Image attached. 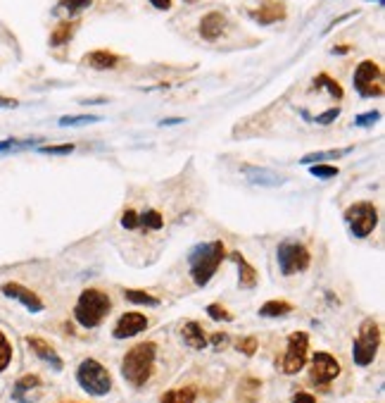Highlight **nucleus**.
Masks as SVG:
<instances>
[{
    "mask_svg": "<svg viewBox=\"0 0 385 403\" xmlns=\"http://www.w3.org/2000/svg\"><path fill=\"white\" fill-rule=\"evenodd\" d=\"M381 339H383L381 324L373 318L364 320V322L359 324L355 344H352V360H355V365H359V368H368V365L376 360V353H378V349H381Z\"/></svg>",
    "mask_w": 385,
    "mask_h": 403,
    "instance_id": "obj_4",
    "label": "nucleus"
},
{
    "mask_svg": "<svg viewBox=\"0 0 385 403\" xmlns=\"http://www.w3.org/2000/svg\"><path fill=\"white\" fill-rule=\"evenodd\" d=\"M100 120H102L100 115H67L60 117V124L62 127H76V124H96Z\"/></svg>",
    "mask_w": 385,
    "mask_h": 403,
    "instance_id": "obj_30",
    "label": "nucleus"
},
{
    "mask_svg": "<svg viewBox=\"0 0 385 403\" xmlns=\"http://www.w3.org/2000/svg\"><path fill=\"white\" fill-rule=\"evenodd\" d=\"M17 105H19V101H14V98L0 96V107H17Z\"/></svg>",
    "mask_w": 385,
    "mask_h": 403,
    "instance_id": "obj_41",
    "label": "nucleus"
},
{
    "mask_svg": "<svg viewBox=\"0 0 385 403\" xmlns=\"http://www.w3.org/2000/svg\"><path fill=\"white\" fill-rule=\"evenodd\" d=\"M124 298L136 303V306H153V308L160 306L157 296H153V293H148V291H138V289H126V291H124Z\"/></svg>",
    "mask_w": 385,
    "mask_h": 403,
    "instance_id": "obj_25",
    "label": "nucleus"
},
{
    "mask_svg": "<svg viewBox=\"0 0 385 403\" xmlns=\"http://www.w3.org/2000/svg\"><path fill=\"white\" fill-rule=\"evenodd\" d=\"M41 386H43V382H41L38 375H24L22 380H17V384H14L12 399L17 403H34V399H31L29 394L38 391Z\"/></svg>",
    "mask_w": 385,
    "mask_h": 403,
    "instance_id": "obj_18",
    "label": "nucleus"
},
{
    "mask_svg": "<svg viewBox=\"0 0 385 403\" xmlns=\"http://www.w3.org/2000/svg\"><path fill=\"white\" fill-rule=\"evenodd\" d=\"M276 260H278V267L285 277H293L311 265V253L300 241H280L276 248Z\"/></svg>",
    "mask_w": 385,
    "mask_h": 403,
    "instance_id": "obj_7",
    "label": "nucleus"
},
{
    "mask_svg": "<svg viewBox=\"0 0 385 403\" xmlns=\"http://www.w3.org/2000/svg\"><path fill=\"white\" fill-rule=\"evenodd\" d=\"M184 117H169V120H162V127H169V124H181Z\"/></svg>",
    "mask_w": 385,
    "mask_h": 403,
    "instance_id": "obj_43",
    "label": "nucleus"
},
{
    "mask_svg": "<svg viewBox=\"0 0 385 403\" xmlns=\"http://www.w3.org/2000/svg\"><path fill=\"white\" fill-rule=\"evenodd\" d=\"M155 358H157V344L155 341H140L131 346L122 360V375L131 386H145L155 372Z\"/></svg>",
    "mask_w": 385,
    "mask_h": 403,
    "instance_id": "obj_1",
    "label": "nucleus"
},
{
    "mask_svg": "<svg viewBox=\"0 0 385 403\" xmlns=\"http://www.w3.org/2000/svg\"><path fill=\"white\" fill-rule=\"evenodd\" d=\"M311 89H326V93H329V96H333L336 98V101H342V96H345V91H342V86L338 84L336 79H331L329 74H324V72H321L319 76H316L314 81H311Z\"/></svg>",
    "mask_w": 385,
    "mask_h": 403,
    "instance_id": "obj_21",
    "label": "nucleus"
},
{
    "mask_svg": "<svg viewBox=\"0 0 385 403\" xmlns=\"http://www.w3.org/2000/svg\"><path fill=\"white\" fill-rule=\"evenodd\" d=\"M338 117H340V107H329L326 112H321V115H316V124H321V127H326V124L336 122Z\"/></svg>",
    "mask_w": 385,
    "mask_h": 403,
    "instance_id": "obj_36",
    "label": "nucleus"
},
{
    "mask_svg": "<svg viewBox=\"0 0 385 403\" xmlns=\"http://www.w3.org/2000/svg\"><path fill=\"white\" fill-rule=\"evenodd\" d=\"M223 258H226V246H223L221 239L210 241V244H197L192 248L188 253V267L195 287H207L210 284V279L217 275Z\"/></svg>",
    "mask_w": 385,
    "mask_h": 403,
    "instance_id": "obj_2",
    "label": "nucleus"
},
{
    "mask_svg": "<svg viewBox=\"0 0 385 403\" xmlns=\"http://www.w3.org/2000/svg\"><path fill=\"white\" fill-rule=\"evenodd\" d=\"M83 65H88L91 70H98V72H107V70H114V67L122 62L119 55H114L112 50H105V48H98V50H91L88 55H83Z\"/></svg>",
    "mask_w": 385,
    "mask_h": 403,
    "instance_id": "obj_16",
    "label": "nucleus"
},
{
    "mask_svg": "<svg viewBox=\"0 0 385 403\" xmlns=\"http://www.w3.org/2000/svg\"><path fill=\"white\" fill-rule=\"evenodd\" d=\"M10 363H12V344H10V339L0 332V372L8 370Z\"/></svg>",
    "mask_w": 385,
    "mask_h": 403,
    "instance_id": "obj_28",
    "label": "nucleus"
},
{
    "mask_svg": "<svg viewBox=\"0 0 385 403\" xmlns=\"http://www.w3.org/2000/svg\"><path fill=\"white\" fill-rule=\"evenodd\" d=\"M122 227L124 229H138L140 227V217L133 208H129V210H124L122 213Z\"/></svg>",
    "mask_w": 385,
    "mask_h": 403,
    "instance_id": "obj_34",
    "label": "nucleus"
},
{
    "mask_svg": "<svg viewBox=\"0 0 385 403\" xmlns=\"http://www.w3.org/2000/svg\"><path fill=\"white\" fill-rule=\"evenodd\" d=\"M27 344H29V349L34 351V355H38V358L43 360V363H48L53 370L60 372L62 368H65V363H62V358L57 355V351L43 337H36V334H31V337H27Z\"/></svg>",
    "mask_w": 385,
    "mask_h": 403,
    "instance_id": "obj_15",
    "label": "nucleus"
},
{
    "mask_svg": "<svg viewBox=\"0 0 385 403\" xmlns=\"http://www.w3.org/2000/svg\"><path fill=\"white\" fill-rule=\"evenodd\" d=\"M207 341H212V344L217 346V349H226L228 346V334H223V332H217V334H212Z\"/></svg>",
    "mask_w": 385,
    "mask_h": 403,
    "instance_id": "obj_38",
    "label": "nucleus"
},
{
    "mask_svg": "<svg viewBox=\"0 0 385 403\" xmlns=\"http://www.w3.org/2000/svg\"><path fill=\"white\" fill-rule=\"evenodd\" d=\"M342 220L355 239H366L378 227V208L368 200H357L342 213Z\"/></svg>",
    "mask_w": 385,
    "mask_h": 403,
    "instance_id": "obj_6",
    "label": "nucleus"
},
{
    "mask_svg": "<svg viewBox=\"0 0 385 403\" xmlns=\"http://www.w3.org/2000/svg\"><path fill=\"white\" fill-rule=\"evenodd\" d=\"M228 258H231V260L236 262V267H238V287H241V289H254V287H257L259 272L245 260V256H243V253H238V251H233Z\"/></svg>",
    "mask_w": 385,
    "mask_h": 403,
    "instance_id": "obj_17",
    "label": "nucleus"
},
{
    "mask_svg": "<svg viewBox=\"0 0 385 403\" xmlns=\"http://www.w3.org/2000/svg\"><path fill=\"white\" fill-rule=\"evenodd\" d=\"M307 351H309V334L307 332H293L288 337V349H285L280 370L285 375H298L307 365Z\"/></svg>",
    "mask_w": 385,
    "mask_h": 403,
    "instance_id": "obj_10",
    "label": "nucleus"
},
{
    "mask_svg": "<svg viewBox=\"0 0 385 403\" xmlns=\"http://www.w3.org/2000/svg\"><path fill=\"white\" fill-rule=\"evenodd\" d=\"M236 349L241 351L243 355H254V353H257V339H254V337H243V339H238Z\"/></svg>",
    "mask_w": 385,
    "mask_h": 403,
    "instance_id": "obj_35",
    "label": "nucleus"
},
{
    "mask_svg": "<svg viewBox=\"0 0 385 403\" xmlns=\"http://www.w3.org/2000/svg\"><path fill=\"white\" fill-rule=\"evenodd\" d=\"M181 337H184L186 344L190 346V349H195V351H202V349H207V334H205V329H202V324L200 322H186L184 324V329H181Z\"/></svg>",
    "mask_w": 385,
    "mask_h": 403,
    "instance_id": "obj_19",
    "label": "nucleus"
},
{
    "mask_svg": "<svg viewBox=\"0 0 385 403\" xmlns=\"http://www.w3.org/2000/svg\"><path fill=\"white\" fill-rule=\"evenodd\" d=\"M112 298L100 289H83L74 306V320L86 329H96L110 315Z\"/></svg>",
    "mask_w": 385,
    "mask_h": 403,
    "instance_id": "obj_3",
    "label": "nucleus"
},
{
    "mask_svg": "<svg viewBox=\"0 0 385 403\" xmlns=\"http://www.w3.org/2000/svg\"><path fill=\"white\" fill-rule=\"evenodd\" d=\"M81 103H88V105H96V103H105V98H91V101H81Z\"/></svg>",
    "mask_w": 385,
    "mask_h": 403,
    "instance_id": "obj_45",
    "label": "nucleus"
},
{
    "mask_svg": "<svg viewBox=\"0 0 385 403\" xmlns=\"http://www.w3.org/2000/svg\"><path fill=\"white\" fill-rule=\"evenodd\" d=\"M74 143H57V146H41L38 151L45 155H67V153H74Z\"/></svg>",
    "mask_w": 385,
    "mask_h": 403,
    "instance_id": "obj_33",
    "label": "nucleus"
},
{
    "mask_svg": "<svg viewBox=\"0 0 385 403\" xmlns=\"http://www.w3.org/2000/svg\"><path fill=\"white\" fill-rule=\"evenodd\" d=\"M352 148H333V151H316V153H307L302 155L300 163L302 165H316V163H326V160H338L342 155H347Z\"/></svg>",
    "mask_w": 385,
    "mask_h": 403,
    "instance_id": "obj_24",
    "label": "nucleus"
},
{
    "mask_svg": "<svg viewBox=\"0 0 385 403\" xmlns=\"http://www.w3.org/2000/svg\"><path fill=\"white\" fill-rule=\"evenodd\" d=\"M290 403H316V399L311 394H307V391H298Z\"/></svg>",
    "mask_w": 385,
    "mask_h": 403,
    "instance_id": "obj_39",
    "label": "nucleus"
},
{
    "mask_svg": "<svg viewBox=\"0 0 385 403\" xmlns=\"http://www.w3.org/2000/svg\"><path fill=\"white\" fill-rule=\"evenodd\" d=\"M138 217H140V227L143 229H150V231H157V229H162L164 227V217H162V213L160 210H145V213H138Z\"/></svg>",
    "mask_w": 385,
    "mask_h": 403,
    "instance_id": "obj_26",
    "label": "nucleus"
},
{
    "mask_svg": "<svg viewBox=\"0 0 385 403\" xmlns=\"http://www.w3.org/2000/svg\"><path fill=\"white\" fill-rule=\"evenodd\" d=\"M148 329V318L143 313H124L122 318L114 322L112 329V337L114 339H129V337H136V334L145 332Z\"/></svg>",
    "mask_w": 385,
    "mask_h": 403,
    "instance_id": "obj_12",
    "label": "nucleus"
},
{
    "mask_svg": "<svg viewBox=\"0 0 385 403\" xmlns=\"http://www.w3.org/2000/svg\"><path fill=\"white\" fill-rule=\"evenodd\" d=\"M226 31V14L221 10H212V12L202 14L200 24H197V34L202 41L212 43V41L221 39V34Z\"/></svg>",
    "mask_w": 385,
    "mask_h": 403,
    "instance_id": "obj_13",
    "label": "nucleus"
},
{
    "mask_svg": "<svg viewBox=\"0 0 385 403\" xmlns=\"http://www.w3.org/2000/svg\"><path fill=\"white\" fill-rule=\"evenodd\" d=\"M150 5H153L155 10H171V0H150Z\"/></svg>",
    "mask_w": 385,
    "mask_h": 403,
    "instance_id": "obj_40",
    "label": "nucleus"
},
{
    "mask_svg": "<svg viewBox=\"0 0 385 403\" xmlns=\"http://www.w3.org/2000/svg\"><path fill=\"white\" fill-rule=\"evenodd\" d=\"M350 45H333V50H331V53H336V55H347V53H350Z\"/></svg>",
    "mask_w": 385,
    "mask_h": 403,
    "instance_id": "obj_42",
    "label": "nucleus"
},
{
    "mask_svg": "<svg viewBox=\"0 0 385 403\" xmlns=\"http://www.w3.org/2000/svg\"><path fill=\"white\" fill-rule=\"evenodd\" d=\"M76 382L86 394L91 396H107L112 391V375L100 360L83 358L76 368Z\"/></svg>",
    "mask_w": 385,
    "mask_h": 403,
    "instance_id": "obj_5",
    "label": "nucleus"
},
{
    "mask_svg": "<svg viewBox=\"0 0 385 403\" xmlns=\"http://www.w3.org/2000/svg\"><path fill=\"white\" fill-rule=\"evenodd\" d=\"M288 10L283 0H262L257 10H252V19L262 27H272L276 22H283Z\"/></svg>",
    "mask_w": 385,
    "mask_h": 403,
    "instance_id": "obj_14",
    "label": "nucleus"
},
{
    "mask_svg": "<svg viewBox=\"0 0 385 403\" xmlns=\"http://www.w3.org/2000/svg\"><path fill=\"white\" fill-rule=\"evenodd\" d=\"M355 89L362 98H381L383 96V70L378 62L362 60L355 70Z\"/></svg>",
    "mask_w": 385,
    "mask_h": 403,
    "instance_id": "obj_8",
    "label": "nucleus"
},
{
    "mask_svg": "<svg viewBox=\"0 0 385 403\" xmlns=\"http://www.w3.org/2000/svg\"><path fill=\"white\" fill-rule=\"evenodd\" d=\"M93 5V0H60V8L67 10L69 14H81L83 10H88Z\"/></svg>",
    "mask_w": 385,
    "mask_h": 403,
    "instance_id": "obj_31",
    "label": "nucleus"
},
{
    "mask_svg": "<svg viewBox=\"0 0 385 403\" xmlns=\"http://www.w3.org/2000/svg\"><path fill=\"white\" fill-rule=\"evenodd\" d=\"M74 29H76V22H69V19H67V22H60L53 34H50V45H53V48H60V45L69 43L72 36H74Z\"/></svg>",
    "mask_w": 385,
    "mask_h": 403,
    "instance_id": "obj_22",
    "label": "nucleus"
},
{
    "mask_svg": "<svg viewBox=\"0 0 385 403\" xmlns=\"http://www.w3.org/2000/svg\"><path fill=\"white\" fill-rule=\"evenodd\" d=\"M378 3H381V5H383V0H378Z\"/></svg>",
    "mask_w": 385,
    "mask_h": 403,
    "instance_id": "obj_47",
    "label": "nucleus"
},
{
    "mask_svg": "<svg viewBox=\"0 0 385 403\" xmlns=\"http://www.w3.org/2000/svg\"><path fill=\"white\" fill-rule=\"evenodd\" d=\"M378 120H381V112L371 110V112H364V115H359L355 120V124H357V127H368V124H376Z\"/></svg>",
    "mask_w": 385,
    "mask_h": 403,
    "instance_id": "obj_37",
    "label": "nucleus"
},
{
    "mask_svg": "<svg viewBox=\"0 0 385 403\" xmlns=\"http://www.w3.org/2000/svg\"><path fill=\"white\" fill-rule=\"evenodd\" d=\"M309 174H311V177H319V179H331V177H338V174H340V169H338L336 165L316 163V165H309Z\"/></svg>",
    "mask_w": 385,
    "mask_h": 403,
    "instance_id": "obj_29",
    "label": "nucleus"
},
{
    "mask_svg": "<svg viewBox=\"0 0 385 403\" xmlns=\"http://www.w3.org/2000/svg\"><path fill=\"white\" fill-rule=\"evenodd\" d=\"M195 399H197L195 386H181V389L166 391L160 403H195Z\"/></svg>",
    "mask_w": 385,
    "mask_h": 403,
    "instance_id": "obj_23",
    "label": "nucleus"
},
{
    "mask_svg": "<svg viewBox=\"0 0 385 403\" xmlns=\"http://www.w3.org/2000/svg\"><path fill=\"white\" fill-rule=\"evenodd\" d=\"M207 315H210L212 320H221V322H231L233 320V313L226 306H221V303H212V306H207Z\"/></svg>",
    "mask_w": 385,
    "mask_h": 403,
    "instance_id": "obj_32",
    "label": "nucleus"
},
{
    "mask_svg": "<svg viewBox=\"0 0 385 403\" xmlns=\"http://www.w3.org/2000/svg\"><path fill=\"white\" fill-rule=\"evenodd\" d=\"M340 363H338L336 355L326 353V351H316L311 355V365H309V382L316 384L319 389H329V384L333 380L340 377Z\"/></svg>",
    "mask_w": 385,
    "mask_h": 403,
    "instance_id": "obj_9",
    "label": "nucleus"
},
{
    "mask_svg": "<svg viewBox=\"0 0 385 403\" xmlns=\"http://www.w3.org/2000/svg\"><path fill=\"white\" fill-rule=\"evenodd\" d=\"M295 310L293 303L283 301V298H272L259 308V318H285Z\"/></svg>",
    "mask_w": 385,
    "mask_h": 403,
    "instance_id": "obj_20",
    "label": "nucleus"
},
{
    "mask_svg": "<svg viewBox=\"0 0 385 403\" xmlns=\"http://www.w3.org/2000/svg\"><path fill=\"white\" fill-rule=\"evenodd\" d=\"M0 291H3L8 298H12V301L22 303V306L27 308L29 313H43V310H45L43 298H41L36 291H31L29 287L19 284V282H5L3 287H0Z\"/></svg>",
    "mask_w": 385,
    "mask_h": 403,
    "instance_id": "obj_11",
    "label": "nucleus"
},
{
    "mask_svg": "<svg viewBox=\"0 0 385 403\" xmlns=\"http://www.w3.org/2000/svg\"><path fill=\"white\" fill-rule=\"evenodd\" d=\"M10 146H14L12 138H8V141H0V151H5V148H10Z\"/></svg>",
    "mask_w": 385,
    "mask_h": 403,
    "instance_id": "obj_44",
    "label": "nucleus"
},
{
    "mask_svg": "<svg viewBox=\"0 0 385 403\" xmlns=\"http://www.w3.org/2000/svg\"><path fill=\"white\" fill-rule=\"evenodd\" d=\"M248 177L252 179L254 184H262V186H280L283 184V177H276V174L267 172V169H248Z\"/></svg>",
    "mask_w": 385,
    "mask_h": 403,
    "instance_id": "obj_27",
    "label": "nucleus"
},
{
    "mask_svg": "<svg viewBox=\"0 0 385 403\" xmlns=\"http://www.w3.org/2000/svg\"><path fill=\"white\" fill-rule=\"evenodd\" d=\"M186 3H195V0H186Z\"/></svg>",
    "mask_w": 385,
    "mask_h": 403,
    "instance_id": "obj_46",
    "label": "nucleus"
}]
</instances>
